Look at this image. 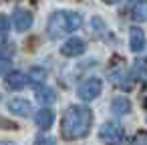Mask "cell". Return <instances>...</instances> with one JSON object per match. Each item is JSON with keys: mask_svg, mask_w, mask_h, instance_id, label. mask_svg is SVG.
<instances>
[{"mask_svg": "<svg viewBox=\"0 0 147 145\" xmlns=\"http://www.w3.org/2000/svg\"><path fill=\"white\" fill-rule=\"evenodd\" d=\"M34 121H36V125L40 127V129H51V125L55 123V113H53V109H40L36 115H34Z\"/></svg>", "mask_w": 147, "mask_h": 145, "instance_id": "cell-10", "label": "cell"}, {"mask_svg": "<svg viewBox=\"0 0 147 145\" xmlns=\"http://www.w3.org/2000/svg\"><path fill=\"white\" fill-rule=\"evenodd\" d=\"M85 49H87L85 40L73 36V38H69V40L61 47V53H63L65 57H81V55L85 53Z\"/></svg>", "mask_w": 147, "mask_h": 145, "instance_id": "cell-5", "label": "cell"}, {"mask_svg": "<svg viewBox=\"0 0 147 145\" xmlns=\"http://www.w3.org/2000/svg\"><path fill=\"white\" fill-rule=\"evenodd\" d=\"M4 83H6L8 89L18 91V89H22V87L28 83V77H26L22 71H12V73H8V75L4 77Z\"/></svg>", "mask_w": 147, "mask_h": 145, "instance_id": "cell-8", "label": "cell"}, {"mask_svg": "<svg viewBox=\"0 0 147 145\" xmlns=\"http://www.w3.org/2000/svg\"><path fill=\"white\" fill-rule=\"evenodd\" d=\"M8 26H10V22H8V18H6L4 14H0V36H2V34H6V32H8Z\"/></svg>", "mask_w": 147, "mask_h": 145, "instance_id": "cell-17", "label": "cell"}, {"mask_svg": "<svg viewBox=\"0 0 147 145\" xmlns=\"http://www.w3.org/2000/svg\"><path fill=\"white\" fill-rule=\"evenodd\" d=\"M83 24V16L79 12H73V10H57L49 16V22H47V32L51 38H61V36H67L71 32H75L77 28H81Z\"/></svg>", "mask_w": 147, "mask_h": 145, "instance_id": "cell-2", "label": "cell"}, {"mask_svg": "<svg viewBox=\"0 0 147 145\" xmlns=\"http://www.w3.org/2000/svg\"><path fill=\"white\" fill-rule=\"evenodd\" d=\"M36 101L42 103V105H51V103L57 101V93L51 87H38L36 89Z\"/></svg>", "mask_w": 147, "mask_h": 145, "instance_id": "cell-12", "label": "cell"}, {"mask_svg": "<svg viewBox=\"0 0 147 145\" xmlns=\"http://www.w3.org/2000/svg\"><path fill=\"white\" fill-rule=\"evenodd\" d=\"M99 139L105 143V145H123L125 141V133L119 125L115 123H103L101 129H99Z\"/></svg>", "mask_w": 147, "mask_h": 145, "instance_id": "cell-3", "label": "cell"}, {"mask_svg": "<svg viewBox=\"0 0 147 145\" xmlns=\"http://www.w3.org/2000/svg\"><path fill=\"white\" fill-rule=\"evenodd\" d=\"M129 49L133 51V53H141L143 49H145V34H143V30L141 28H131V32H129Z\"/></svg>", "mask_w": 147, "mask_h": 145, "instance_id": "cell-9", "label": "cell"}, {"mask_svg": "<svg viewBox=\"0 0 147 145\" xmlns=\"http://www.w3.org/2000/svg\"><path fill=\"white\" fill-rule=\"evenodd\" d=\"M101 91H103V83H101V79H87V81H83L81 85H79V89H77V95H79V99L81 101H95L99 95H101Z\"/></svg>", "mask_w": 147, "mask_h": 145, "instance_id": "cell-4", "label": "cell"}, {"mask_svg": "<svg viewBox=\"0 0 147 145\" xmlns=\"http://www.w3.org/2000/svg\"><path fill=\"white\" fill-rule=\"evenodd\" d=\"M103 2H107V4H119V2H123V0H103Z\"/></svg>", "mask_w": 147, "mask_h": 145, "instance_id": "cell-19", "label": "cell"}, {"mask_svg": "<svg viewBox=\"0 0 147 145\" xmlns=\"http://www.w3.org/2000/svg\"><path fill=\"white\" fill-rule=\"evenodd\" d=\"M111 111L115 115H127L131 111V101L127 97H115L111 101Z\"/></svg>", "mask_w": 147, "mask_h": 145, "instance_id": "cell-11", "label": "cell"}, {"mask_svg": "<svg viewBox=\"0 0 147 145\" xmlns=\"http://www.w3.org/2000/svg\"><path fill=\"white\" fill-rule=\"evenodd\" d=\"M8 67H10V57H6V55L0 53V75H4Z\"/></svg>", "mask_w": 147, "mask_h": 145, "instance_id": "cell-16", "label": "cell"}, {"mask_svg": "<svg viewBox=\"0 0 147 145\" xmlns=\"http://www.w3.org/2000/svg\"><path fill=\"white\" fill-rule=\"evenodd\" d=\"M131 18L137 22H147V0H141L131 8Z\"/></svg>", "mask_w": 147, "mask_h": 145, "instance_id": "cell-13", "label": "cell"}, {"mask_svg": "<svg viewBox=\"0 0 147 145\" xmlns=\"http://www.w3.org/2000/svg\"><path fill=\"white\" fill-rule=\"evenodd\" d=\"M45 75H47L45 69H32L30 71V81L32 83H42L45 81Z\"/></svg>", "mask_w": 147, "mask_h": 145, "instance_id": "cell-14", "label": "cell"}, {"mask_svg": "<svg viewBox=\"0 0 147 145\" xmlns=\"http://www.w3.org/2000/svg\"><path fill=\"white\" fill-rule=\"evenodd\" d=\"M133 145H147V133H139L135 137V143Z\"/></svg>", "mask_w": 147, "mask_h": 145, "instance_id": "cell-18", "label": "cell"}, {"mask_svg": "<svg viewBox=\"0 0 147 145\" xmlns=\"http://www.w3.org/2000/svg\"><path fill=\"white\" fill-rule=\"evenodd\" d=\"M8 111L14 113V115H18V117H30L32 107H30V103H28L26 99L16 97V99H10V101H8Z\"/></svg>", "mask_w": 147, "mask_h": 145, "instance_id": "cell-7", "label": "cell"}, {"mask_svg": "<svg viewBox=\"0 0 147 145\" xmlns=\"http://www.w3.org/2000/svg\"><path fill=\"white\" fill-rule=\"evenodd\" d=\"M91 123H93V113H91L89 107L71 105L63 115V125H61L63 137L69 139V141L87 137L89 131H91Z\"/></svg>", "mask_w": 147, "mask_h": 145, "instance_id": "cell-1", "label": "cell"}, {"mask_svg": "<svg viewBox=\"0 0 147 145\" xmlns=\"http://www.w3.org/2000/svg\"><path fill=\"white\" fill-rule=\"evenodd\" d=\"M12 22H14V28L18 30V32H26L30 26H32V12H28V10H16L14 12V16H12Z\"/></svg>", "mask_w": 147, "mask_h": 145, "instance_id": "cell-6", "label": "cell"}, {"mask_svg": "<svg viewBox=\"0 0 147 145\" xmlns=\"http://www.w3.org/2000/svg\"><path fill=\"white\" fill-rule=\"evenodd\" d=\"M0 145H10V143H0Z\"/></svg>", "mask_w": 147, "mask_h": 145, "instance_id": "cell-20", "label": "cell"}, {"mask_svg": "<svg viewBox=\"0 0 147 145\" xmlns=\"http://www.w3.org/2000/svg\"><path fill=\"white\" fill-rule=\"evenodd\" d=\"M34 145H57V141L53 137H49V135H38L36 141H34Z\"/></svg>", "mask_w": 147, "mask_h": 145, "instance_id": "cell-15", "label": "cell"}]
</instances>
